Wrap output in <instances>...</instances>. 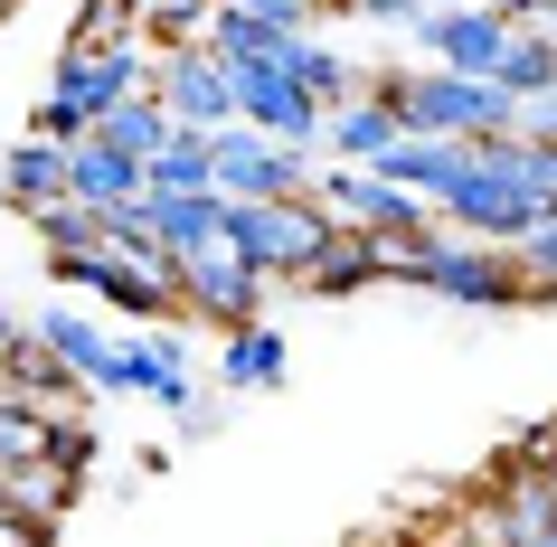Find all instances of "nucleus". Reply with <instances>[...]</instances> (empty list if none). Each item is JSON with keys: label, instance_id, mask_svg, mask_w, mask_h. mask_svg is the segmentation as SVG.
<instances>
[{"label": "nucleus", "instance_id": "obj_1", "mask_svg": "<svg viewBox=\"0 0 557 547\" xmlns=\"http://www.w3.org/2000/svg\"><path fill=\"white\" fill-rule=\"evenodd\" d=\"M387 284H416L435 302H463V312H510V302H529V264H520V246L435 227L416 246H387Z\"/></svg>", "mask_w": 557, "mask_h": 547}, {"label": "nucleus", "instance_id": "obj_2", "mask_svg": "<svg viewBox=\"0 0 557 547\" xmlns=\"http://www.w3.org/2000/svg\"><path fill=\"white\" fill-rule=\"evenodd\" d=\"M369 95H387L416 133H463V142H492V133H520V95L500 76H463V66H369Z\"/></svg>", "mask_w": 557, "mask_h": 547}, {"label": "nucleus", "instance_id": "obj_3", "mask_svg": "<svg viewBox=\"0 0 557 547\" xmlns=\"http://www.w3.org/2000/svg\"><path fill=\"white\" fill-rule=\"evenodd\" d=\"M435 217L454 236H492V246H520L539 217H557L539 199V179L520 171V133H492V142H472V161L454 171V189L435 199Z\"/></svg>", "mask_w": 557, "mask_h": 547}, {"label": "nucleus", "instance_id": "obj_4", "mask_svg": "<svg viewBox=\"0 0 557 547\" xmlns=\"http://www.w3.org/2000/svg\"><path fill=\"white\" fill-rule=\"evenodd\" d=\"M331 236H341V217H331L322 189H302V199H227V246L274 284H302Z\"/></svg>", "mask_w": 557, "mask_h": 547}, {"label": "nucleus", "instance_id": "obj_5", "mask_svg": "<svg viewBox=\"0 0 557 547\" xmlns=\"http://www.w3.org/2000/svg\"><path fill=\"white\" fill-rule=\"evenodd\" d=\"M322 199H331V217H341V227L379 236V246H416V236L444 227L435 199H425V189H397L379 161H331V171H322Z\"/></svg>", "mask_w": 557, "mask_h": 547}, {"label": "nucleus", "instance_id": "obj_6", "mask_svg": "<svg viewBox=\"0 0 557 547\" xmlns=\"http://www.w3.org/2000/svg\"><path fill=\"white\" fill-rule=\"evenodd\" d=\"M208 151H218V189H227V199H302V189H322L312 142H274L256 123H218Z\"/></svg>", "mask_w": 557, "mask_h": 547}, {"label": "nucleus", "instance_id": "obj_7", "mask_svg": "<svg viewBox=\"0 0 557 547\" xmlns=\"http://www.w3.org/2000/svg\"><path fill=\"white\" fill-rule=\"evenodd\" d=\"M151 95L180 114V133H218V123H236V66L218 58L208 38H161Z\"/></svg>", "mask_w": 557, "mask_h": 547}, {"label": "nucleus", "instance_id": "obj_8", "mask_svg": "<svg viewBox=\"0 0 557 547\" xmlns=\"http://www.w3.org/2000/svg\"><path fill=\"white\" fill-rule=\"evenodd\" d=\"M236 123H256V133H274V142H312V151H322L331 104L302 86L284 58H246V66H236Z\"/></svg>", "mask_w": 557, "mask_h": 547}, {"label": "nucleus", "instance_id": "obj_9", "mask_svg": "<svg viewBox=\"0 0 557 547\" xmlns=\"http://www.w3.org/2000/svg\"><path fill=\"white\" fill-rule=\"evenodd\" d=\"M151 58H161V48H143L133 29H114V38H95V48H66V58L48 66V86L86 95L95 114H114L123 95H143V86H151Z\"/></svg>", "mask_w": 557, "mask_h": 547}, {"label": "nucleus", "instance_id": "obj_10", "mask_svg": "<svg viewBox=\"0 0 557 547\" xmlns=\"http://www.w3.org/2000/svg\"><path fill=\"white\" fill-rule=\"evenodd\" d=\"M264 293H274V274H256V264L236 256V246H208V256H189V274H180V302H189L208 331L264 321Z\"/></svg>", "mask_w": 557, "mask_h": 547}, {"label": "nucleus", "instance_id": "obj_11", "mask_svg": "<svg viewBox=\"0 0 557 547\" xmlns=\"http://www.w3.org/2000/svg\"><path fill=\"white\" fill-rule=\"evenodd\" d=\"M510 29H520V20H500V0H482V10H425V20H416V58L463 66V76H500Z\"/></svg>", "mask_w": 557, "mask_h": 547}, {"label": "nucleus", "instance_id": "obj_12", "mask_svg": "<svg viewBox=\"0 0 557 547\" xmlns=\"http://www.w3.org/2000/svg\"><path fill=\"white\" fill-rule=\"evenodd\" d=\"M416 123L387 104V95H350V104H331V123H322V151L331 161H387V151L407 142Z\"/></svg>", "mask_w": 557, "mask_h": 547}, {"label": "nucleus", "instance_id": "obj_13", "mask_svg": "<svg viewBox=\"0 0 557 547\" xmlns=\"http://www.w3.org/2000/svg\"><path fill=\"white\" fill-rule=\"evenodd\" d=\"M66 161H76V199H95V208H123V199H143V189H151V161H143V151H123V142H104V133L66 142Z\"/></svg>", "mask_w": 557, "mask_h": 547}, {"label": "nucleus", "instance_id": "obj_14", "mask_svg": "<svg viewBox=\"0 0 557 547\" xmlns=\"http://www.w3.org/2000/svg\"><path fill=\"white\" fill-rule=\"evenodd\" d=\"M218 387L227 397H264V387H284V331L274 321H236V331H218Z\"/></svg>", "mask_w": 557, "mask_h": 547}, {"label": "nucleus", "instance_id": "obj_15", "mask_svg": "<svg viewBox=\"0 0 557 547\" xmlns=\"http://www.w3.org/2000/svg\"><path fill=\"white\" fill-rule=\"evenodd\" d=\"M76 472H58V462L38 453V462H10V472H0V510L10 519H29V529H48V538H58V519L76 510Z\"/></svg>", "mask_w": 557, "mask_h": 547}, {"label": "nucleus", "instance_id": "obj_16", "mask_svg": "<svg viewBox=\"0 0 557 547\" xmlns=\"http://www.w3.org/2000/svg\"><path fill=\"white\" fill-rule=\"evenodd\" d=\"M29 331H38L48 349H58V359H66L76 377H86L95 397H104V369H114V331H104V312H66V302H48V312H38Z\"/></svg>", "mask_w": 557, "mask_h": 547}, {"label": "nucleus", "instance_id": "obj_17", "mask_svg": "<svg viewBox=\"0 0 557 547\" xmlns=\"http://www.w3.org/2000/svg\"><path fill=\"white\" fill-rule=\"evenodd\" d=\"M369 284H387V246H379V236H359V227H341L322 256H312V274H302V293H322V302L369 293Z\"/></svg>", "mask_w": 557, "mask_h": 547}, {"label": "nucleus", "instance_id": "obj_18", "mask_svg": "<svg viewBox=\"0 0 557 547\" xmlns=\"http://www.w3.org/2000/svg\"><path fill=\"white\" fill-rule=\"evenodd\" d=\"M199 38H208V48H218L227 66H246V58H284L302 29H294V20H274V10H236V0H218Z\"/></svg>", "mask_w": 557, "mask_h": 547}, {"label": "nucleus", "instance_id": "obj_19", "mask_svg": "<svg viewBox=\"0 0 557 547\" xmlns=\"http://www.w3.org/2000/svg\"><path fill=\"white\" fill-rule=\"evenodd\" d=\"M0 171H10V199H20V217L29 208H48V199H76V161H66V142H10L0 151Z\"/></svg>", "mask_w": 557, "mask_h": 547}, {"label": "nucleus", "instance_id": "obj_20", "mask_svg": "<svg viewBox=\"0 0 557 547\" xmlns=\"http://www.w3.org/2000/svg\"><path fill=\"white\" fill-rule=\"evenodd\" d=\"M284 66H294V76H302L312 95H322V104H350V95H369V66H359V58H341V48H331L322 29H302L294 48H284Z\"/></svg>", "mask_w": 557, "mask_h": 547}, {"label": "nucleus", "instance_id": "obj_21", "mask_svg": "<svg viewBox=\"0 0 557 547\" xmlns=\"http://www.w3.org/2000/svg\"><path fill=\"white\" fill-rule=\"evenodd\" d=\"M95 133H104V142H123V151H143V161H161V151L180 142V114L143 86V95H123V104H114L104 123H95Z\"/></svg>", "mask_w": 557, "mask_h": 547}, {"label": "nucleus", "instance_id": "obj_22", "mask_svg": "<svg viewBox=\"0 0 557 547\" xmlns=\"http://www.w3.org/2000/svg\"><path fill=\"white\" fill-rule=\"evenodd\" d=\"M29 227H38V246L48 256H76V246H114V217L95 199H48V208H29Z\"/></svg>", "mask_w": 557, "mask_h": 547}, {"label": "nucleus", "instance_id": "obj_23", "mask_svg": "<svg viewBox=\"0 0 557 547\" xmlns=\"http://www.w3.org/2000/svg\"><path fill=\"white\" fill-rule=\"evenodd\" d=\"M48 425H58V406H38V397H20V387H0V472L48 453Z\"/></svg>", "mask_w": 557, "mask_h": 547}, {"label": "nucleus", "instance_id": "obj_24", "mask_svg": "<svg viewBox=\"0 0 557 547\" xmlns=\"http://www.w3.org/2000/svg\"><path fill=\"white\" fill-rule=\"evenodd\" d=\"M500 86L510 95H539V86H557V29H510V58H500Z\"/></svg>", "mask_w": 557, "mask_h": 547}, {"label": "nucleus", "instance_id": "obj_25", "mask_svg": "<svg viewBox=\"0 0 557 547\" xmlns=\"http://www.w3.org/2000/svg\"><path fill=\"white\" fill-rule=\"evenodd\" d=\"M151 189H218V151H208V133H180V142L151 161Z\"/></svg>", "mask_w": 557, "mask_h": 547}, {"label": "nucleus", "instance_id": "obj_26", "mask_svg": "<svg viewBox=\"0 0 557 547\" xmlns=\"http://www.w3.org/2000/svg\"><path fill=\"white\" fill-rule=\"evenodd\" d=\"M95 123H104V114H95L86 95H66V86H48V95H38V114H29V133H38V142H86Z\"/></svg>", "mask_w": 557, "mask_h": 547}, {"label": "nucleus", "instance_id": "obj_27", "mask_svg": "<svg viewBox=\"0 0 557 547\" xmlns=\"http://www.w3.org/2000/svg\"><path fill=\"white\" fill-rule=\"evenodd\" d=\"M95 453H104V434H95L86 415H58V425H48V462H58V472H76V482H86Z\"/></svg>", "mask_w": 557, "mask_h": 547}, {"label": "nucleus", "instance_id": "obj_28", "mask_svg": "<svg viewBox=\"0 0 557 547\" xmlns=\"http://www.w3.org/2000/svg\"><path fill=\"white\" fill-rule=\"evenodd\" d=\"M208 10H218V0H151L143 20H151V38H199Z\"/></svg>", "mask_w": 557, "mask_h": 547}, {"label": "nucleus", "instance_id": "obj_29", "mask_svg": "<svg viewBox=\"0 0 557 547\" xmlns=\"http://www.w3.org/2000/svg\"><path fill=\"white\" fill-rule=\"evenodd\" d=\"M520 264H529V284H557V217H539L520 236Z\"/></svg>", "mask_w": 557, "mask_h": 547}, {"label": "nucleus", "instance_id": "obj_30", "mask_svg": "<svg viewBox=\"0 0 557 547\" xmlns=\"http://www.w3.org/2000/svg\"><path fill=\"white\" fill-rule=\"evenodd\" d=\"M425 10H435V0H359V29H407V38H416Z\"/></svg>", "mask_w": 557, "mask_h": 547}, {"label": "nucleus", "instance_id": "obj_31", "mask_svg": "<svg viewBox=\"0 0 557 547\" xmlns=\"http://www.w3.org/2000/svg\"><path fill=\"white\" fill-rule=\"evenodd\" d=\"M520 133H529V142H557V86L520 95Z\"/></svg>", "mask_w": 557, "mask_h": 547}, {"label": "nucleus", "instance_id": "obj_32", "mask_svg": "<svg viewBox=\"0 0 557 547\" xmlns=\"http://www.w3.org/2000/svg\"><path fill=\"white\" fill-rule=\"evenodd\" d=\"M500 20H520V29L539 20V29H557V0H500Z\"/></svg>", "mask_w": 557, "mask_h": 547}, {"label": "nucleus", "instance_id": "obj_33", "mask_svg": "<svg viewBox=\"0 0 557 547\" xmlns=\"http://www.w3.org/2000/svg\"><path fill=\"white\" fill-rule=\"evenodd\" d=\"M180 434H218V397H189V406H180Z\"/></svg>", "mask_w": 557, "mask_h": 547}, {"label": "nucleus", "instance_id": "obj_34", "mask_svg": "<svg viewBox=\"0 0 557 547\" xmlns=\"http://www.w3.org/2000/svg\"><path fill=\"white\" fill-rule=\"evenodd\" d=\"M236 10H274V20H294V29H312V0H236Z\"/></svg>", "mask_w": 557, "mask_h": 547}, {"label": "nucleus", "instance_id": "obj_35", "mask_svg": "<svg viewBox=\"0 0 557 547\" xmlns=\"http://www.w3.org/2000/svg\"><path fill=\"white\" fill-rule=\"evenodd\" d=\"M10 340H20V321H10V312H0V359H10Z\"/></svg>", "mask_w": 557, "mask_h": 547}, {"label": "nucleus", "instance_id": "obj_36", "mask_svg": "<svg viewBox=\"0 0 557 547\" xmlns=\"http://www.w3.org/2000/svg\"><path fill=\"white\" fill-rule=\"evenodd\" d=\"M0 208H20V199H10V171H0Z\"/></svg>", "mask_w": 557, "mask_h": 547}, {"label": "nucleus", "instance_id": "obj_37", "mask_svg": "<svg viewBox=\"0 0 557 547\" xmlns=\"http://www.w3.org/2000/svg\"><path fill=\"white\" fill-rule=\"evenodd\" d=\"M10 10H20V0H0V20H10Z\"/></svg>", "mask_w": 557, "mask_h": 547}, {"label": "nucleus", "instance_id": "obj_38", "mask_svg": "<svg viewBox=\"0 0 557 547\" xmlns=\"http://www.w3.org/2000/svg\"><path fill=\"white\" fill-rule=\"evenodd\" d=\"M463 547H492V538H463Z\"/></svg>", "mask_w": 557, "mask_h": 547}]
</instances>
